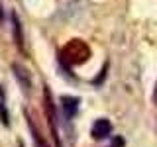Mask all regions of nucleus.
<instances>
[{
  "instance_id": "6",
  "label": "nucleus",
  "mask_w": 157,
  "mask_h": 147,
  "mask_svg": "<svg viewBox=\"0 0 157 147\" xmlns=\"http://www.w3.org/2000/svg\"><path fill=\"white\" fill-rule=\"evenodd\" d=\"M26 118H28V126H29V131H32V137H33V143H36V147H49L47 141L41 137V134H39V130L33 126V122H32V118H29L28 112H26Z\"/></svg>"
},
{
  "instance_id": "1",
  "label": "nucleus",
  "mask_w": 157,
  "mask_h": 147,
  "mask_svg": "<svg viewBox=\"0 0 157 147\" xmlns=\"http://www.w3.org/2000/svg\"><path fill=\"white\" fill-rule=\"evenodd\" d=\"M90 57V47L86 45L85 41H81V39H73V41H69L65 47H63L61 55V63H67V65H78V63H85L86 59Z\"/></svg>"
},
{
  "instance_id": "9",
  "label": "nucleus",
  "mask_w": 157,
  "mask_h": 147,
  "mask_svg": "<svg viewBox=\"0 0 157 147\" xmlns=\"http://www.w3.org/2000/svg\"><path fill=\"white\" fill-rule=\"evenodd\" d=\"M153 98H155V102H157V86H155V92H153Z\"/></svg>"
},
{
  "instance_id": "4",
  "label": "nucleus",
  "mask_w": 157,
  "mask_h": 147,
  "mask_svg": "<svg viewBox=\"0 0 157 147\" xmlns=\"http://www.w3.org/2000/svg\"><path fill=\"white\" fill-rule=\"evenodd\" d=\"M61 104H63L65 118H67V120H73V118L77 116V112H78V104H81V100H78L77 96H61Z\"/></svg>"
},
{
  "instance_id": "3",
  "label": "nucleus",
  "mask_w": 157,
  "mask_h": 147,
  "mask_svg": "<svg viewBox=\"0 0 157 147\" xmlns=\"http://www.w3.org/2000/svg\"><path fill=\"white\" fill-rule=\"evenodd\" d=\"M112 134V124L106 120V118H100V120H96L94 124H92V130H90V135L94 137V139H104Z\"/></svg>"
},
{
  "instance_id": "7",
  "label": "nucleus",
  "mask_w": 157,
  "mask_h": 147,
  "mask_svg": "<svg viewBox=\"0 0 157 147\" xmlns=\"http://www.w3.org/2000/svg\"><path fill=\"white\" fill-rule=\"evenodd\" d=\"M0 96H2V90H0ZM0 122L4 126H10V116H8V110H6V104H4V96L0 98Z\"/></svg>"
},
{
  "instance_id": "8",
  "label": "nucleus",
  "mask_w": 157,
  "mask_h": 147,
  "mask_svg": "<svg viewBox=\"0 0 157 147\" xmlns=\"http://www.w3.org/2000/svg\"><path fill=\"white\" fill-rule=\"evenodd\" d=\"M4 22V10H2V4H0V24Z\"/></svg>"
},
{
  "instance_id": "5",
  "label": "nucleus",
  "mask_w": 157,
  "mask_h": 147,
  "mask_svg": "<svg viewBox=\"0 0 157 147\" xmlns=\"http://www.w3.org/2000/svg\"><path fill=\"white\" fill-rule=\"evenodd\" d=\"M10 20H12V33H14V43L20 47V49H24V32H22V22H20V18H18V14L16 12H12L10 14Z\"/></svg>"
},
{
  "instance_id": "2",
  "label": "nucleus",
  "mask_w": 157,
  "mask_h": 147,
  "mask_svg": "<svg viewBox=\"0 0 157 147\" xmlns=\"http://www.w3.org/2000/svg\"><path fill=\"white\" fill-rule=\"evenodd\" d=\"M12 71H14V77H16L20 88H22L26 94H29V88H32V77H29L28 69L20 63H12Z\"/></svg>"
}]
</instances>
